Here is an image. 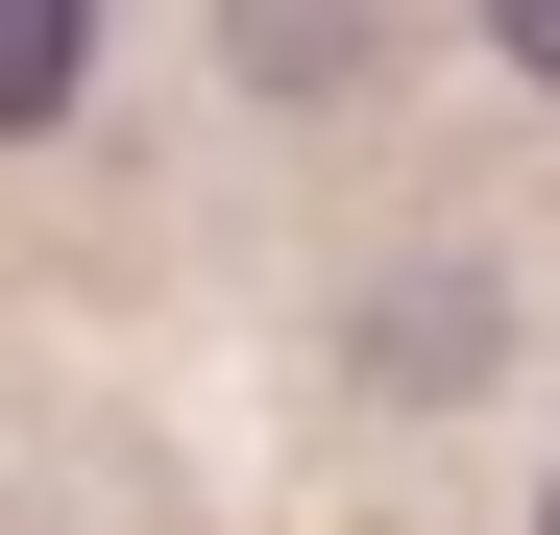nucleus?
Returning a JSON list of instances; mask_svg holds the SVG:
<instances>
[{"label":"nucleus","mask_w":560,"mask_h":535,"mask_svg":"<svg viewBox=\"0 0 560 535\" xmlns=\"http://www.w3.org/2000/svg\"><path fill=\"white\" fill-rule=\"evenodd\" d=\"M365 366H390V390H463V366H512V293H488V268H390Z\"/></svg>","instance_id":"1"},{"label":"nucleus","mask_w":560,"mask_h":535,"mask_svg":"<svg viewBox=\"0 0 560 535\" xmlns=\"http://www.w3.org/2000/svg\"><path fill=\"white\" fill-rule=\"evenodd\" d=\"M98 98V0H0V146Z\"/></svg>","instance_id":"2"},{"label":"nucleus","mask_w":560,"mask_h":535,"mask_svg":"<svg viewBox=\"0 0 560 535\" xmlns=\"http://www.w3.org/2000/svg\"><path fill=\"white\" fill-rule=\"evenodd\" d=\"M244 73H268V98H341V73H365V0H244Z\"/></svg>","instance_id":"3"},{"label":"nucleus","mask_w":560,"mask_h":535,"mask_svg":"<svg viewBox=\"0 0 560 535\" xmlns=\"http://www.w3.org/2000/svg\"><path fill=\"white\" fill-rule=\"evenodd\" d=\"M488 49H512V73H536V98H560V0H488Z\"/></svg>","instance_id":"4"},{"label":"nucleus","mask_w":560,"mask_h":535,"mask_svg":"<svg viewBox=\"0 0 560 535\" xmlns=\"http://www.w3.org/2000/svg\"><path fill=\"white\" fill-rule=\"evenodd\" d=\"M536 535H560V487H536Z\"/></svg>","instance_id":"5"}]
</instances>
